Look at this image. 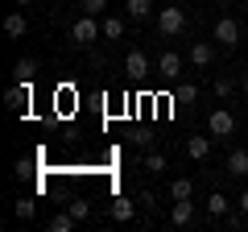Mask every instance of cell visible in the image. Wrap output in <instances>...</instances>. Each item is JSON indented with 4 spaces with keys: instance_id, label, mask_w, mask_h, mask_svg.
Returning a JSON list of instances; mask_svg holds the SVG:
<instances>
[{
    "instance_id": "6da1fadb",
    "label": "cell",
    "mask_w": 248,
    "mask_h": 232,
    "mask_svg": "<svg viewBox=\"0 0 248 232\" xmlns=\"http://www.w3.org/2000/svg\"><path fill=\"white\" fill-rule=\"evenodd\" d=\"M186 29V13L178 9V4H166V9L157 13V33L161 37H178Z\"/></svg>"
},
{
    "instance_id": "7a4b0ae2",
    "label": "cell",
    "mask_w": 248,
    "mask_h": 232,
    "mask_svg": "<svg viewBox=\"0 0 248 232\" xmlns=\"http://www.w3.org/2000/svg\"><path fill=\"white\" fill-rule=\"evenodd\" d=\"M71 37H75L79 46H91L95 37H104V25H99V21L91 17V13H83V17L75 21V25H71Z\"/></svg>"
},
{
    "instance_id": "3957f363",
    "label": "cell",
    "mask_w": 248,
    "mask_h": 232,
    "mask_svg": "<svg viewBox=\"0 0 248 232\" xmlns=\"http://www.w3.org/2000/svg\"><path fill=\"white\" fill-rule=\"evenodd\" d=\"M29 99H33V83H13L9 91H4V104L13 108V112H29Z\"/></svg>"
},
{
    "instance_id": "277c9868",
    "label": "cell",
    "mask_w": 248,
    "mask_h": 232,
    "mask_svg": "<svg viewBox=\"0 0 248 232\" xmlns=\"http://www.w3.org/2000/svg\"><path fill=\"white\" fill-rule=\"evenodd\" d=\"M207 129H211V137H232L236 133V116H232L228 108H215V112L207 116Z\"/></svg>"
},
{
    "instance_id": "5b68a950",
    "label": "cell",
    "mask_w": 248,
    "mask_h": 232,
    "mask_svg": "<svg viewBox=\"0 0 248 232\" xmlns=\"http://www.w3.org/2000/svg\"><path fill=\"white\" fill-rule=\"evenodd\" d=\"M215 42H219L223 50H232V46L240 42V25L232 17H219V21H215Z\"/></svg>"
},
{
    "instance_id": "8992f818",
    "label": "cell",
    "mask_w": 248,
    "mask_h": 232,
    "mask_svg": "<svg viewBox=\"0 0 248 232\" xmlns=\"http://www.w3.org/2000/svg\"><path fill=\"white\" fill-rule=\"evenodd\" d=\"M170 224H174V228L195 224V203H190V199H174V207H170Z\"/></svg>"
},
{
    "instance_id": "52a82bcc",
    "label": "cell",
    "mask_w": 248,
    "mask_h": 232,
    "mask_svg": "<svg viewBox=\"0 0 248 232\" xmlns=\"http://www.w3.org/2000/svg\"><path fill=\"white\" fill-rule=\"evenodd\" d=\"M124 75H128V79H145V75H149V58H145L141 50H128V58H124Z\"/></svg>"
},
{
    "instance_id": "ba28073f",
    "label": "cell",
    "mask_w": 248,
    "mask_h": 232,
    "mask_svg": "<svg viewBox=\"0 0 248 232\" xmlns=\"http://www.w3.org/2000/svg\"><path fill=\"white\" fill-rule=\"evenodd\" d=\"M157 75H161V79H178V75H182V54L166 50V54L157 58Z\"/></svg>"
},
{
    "instance_id": "9c48e42d",
    "label": "cell",
    "mask_w": 248,
    "mask_h": 232,
    "mask_svg": "<svg viewBox=\"0 0 248 232\" xmlns=\"http://www.w3.org/2000/svg\"><path fill=\"white\" fill-rule=\"evenodd\" d=\"M232 179H248V149H232L228 153V166H223Z\"/></svg>"
},
{
    "instance_id": "30bf717a",
    "label": "cell",
    "mask_w": 248,
    "mask_h": 232,
    "mask_svg": "<svg viewBox=\"0 0 248 232\" xmlns=\"http://www.w3.org/2000/svg\"><path fill=\"white\" fill-rule=\"evenodd\" d=\"M207 153H211V137H190V141H186V158L203 162Z\"/></svg>"
},
{
    "instance_id": "8fae6325",
    "label": "cell",
    "mask_w": 248,
    "mask_h": 232,
    "mask_svg": "<svg viewBox=\"0 0 248 232\" xmlns=\"http://www.w3.org/2000/svg\"><path fill=\"white\" fill-rule=\"evenodd\" d=\"M25 29H29L25 13H9V17H4V33L9 37H25Z\"/></svg>"
},
{
    "instance_id": "7c38bea8",
    "label": "cell",
    "mask_w": 248,
    "mask_h": 232,
    "mask_svg": "<svg viewBox=\"0 0 248 232\" xmlns=\"http://www.w3.org/2000/svg\"><path fill=\"white\" fill-rule=\"evenodd\" d=\"M124 13H128L133 21H145L153 13V0H124Z\"/></svg>"
},
{
    "instance_id": "4fadbf2b",
    "label": "cell",
    "mask_w": 248,
    "mask_h": 232,
    "mask_svg": "<svg viewBox=\"0 0 248 232\" xmlns=\"http://www.w3.org/2000/svg\"><path fill=\"white\" fill-rule=\"evenodd\" d=\"M211 58H215V50H211L207 42H195V46H190V63H195V66H211Z\"/></svg>"
},
{
    "instance_id": "5bb4252c",
    "label": "cell",
    "mask_w": 248,
    "mask_h": 232,
    "mask_svg": "<svg viewBox=\"0 0 248 232\" xmlns=\"http://www.w3.org/2000/svg\"><path fill=\"white\" fill-rule=\"evenodd\" d=\"M133 215H137V203H128V199H116L112 203V220L116 224H128Z\"/></svg>"
},
{
    "instance_id": "9a60e30c",
    "label": "cell",
    "mask_w": 248,
    "mask_h": 232,
    "mask_svg": "<svg viewBox=\"0 0 248 232\" xmlns=\"http://www.w3.org/2000/svg\"><path fill=\"white\" fill-rule=\"evenodd\" d=\"M170 199H195V182L190 179H174L170 182Z\"/></svg>"
},
{
    "instance_id": "2e32d148",
    "label": "cell",
    "mask_w": 248,
    "mask_h": 232,
    "mask_svg": "<svg viewBox=\"0 0 248 232\" xmlns=\"http://www.w3.org/2000/svg\"><path fill=\"white\" fill-rule=\"evenodd\" d=\"M75 215H71V207H66V212H58V215H50V232H71L75 228Z\"/></svg>"
},
{
    "instance_id": "e0dca14e",
    "label": "cell",
    "mask_w": 248,
    "mask_h": 232,
    "mask_svg": "<svg viewBox=\"0 0 248 232\" xmlns=\"http://www.w3.org/2000/svg\"><path fill=\"white\" fill-rule=\"evenodd\" d=\"M13 75H17L21 83H33V75H37V63H33V58H17V66H13Z\"/></svg>"
},
{
    "instance_id": "ac0fdd59",
    "label": "cell",
    "mask_w": 248,
    "mask_h": 232,
    "mask_svg": "<svg viewBox=\"0 0 248 232\" xmlns=\"http://www.w3.org/2000/svg\"><path fill=\"white\" fill-rule=\"evenodd\" d=\"M207 215H211V220H223V215H228V199H223L219 191L207 199Z\"/></svg>"
},
{
    "instance_id": "d6986e66",
    "label": "cell",
    "mask_w": 248,
    "mask_h": 232,
    "mask_svg": "<svg viewBox=\"0 0 248 232\" xmlns=\"http://www.w3.org/2000/svg\"><path fill=\"white\" fill-rule=\"evenodd\" d=\"M33 212H37L33 199H17V203H13V215H17V220H33Z\"/></svg>"
},
{
    "instance_id": "ffe728a7",
    "label": "cell",
    "mask_w": 248,
    "mask_h": 232,
    "mask_svg": "<svg viewBox=\"0 0 248 232\" xmlns=\"http://www.w3.org/2000/svg\"><path fill=\"white\" fill-rule=\"evenodd\" d=\"M174 99H178V104H195V99H199V87H195V83H182V87L174 91Z\"/></svg>"
},
{
    "instance_id": "44dd1931",
    "label": "cell",
    "mask_w": 248,
    "mask_h": 232,
    "mask_svg": "<svg viewBox=\"0 0 248 232\" xmlns=\"http://www.w3.org/2000/svg\"><path fill=\"white\" fill-rule=\"evenodd\" d=\"M99 25H104V37H120V33H124V21H120V17H104Z\"/></svg>"
},
{
    "instance_id": "7402d4cb",
    "label": "cell",
    "mask_w": 248,
    "mask_h": 232,
    "mask_svg": "<svg viewBox=\"0 0 248 232\" xmlns=\"http://www.w3.org/2000/svg\"><path fill=\"white\" fill-rule=\"evenodd\" d=\"M232 91H236V79H228V75H219V79H215V96H219V99H228Z\"/></svg>"
},
{
    "instance_id": "603a6c76",
    "label": "cell",
    "mask_w": 248,
    "mask_h": 232,
    "mask_svg": "<svg viewBox=\"0 0 248 232\" xmlns=\"http://www.w3.org/2000/svg\"><path fill=\"white\" fill-rule=\"evenodd\" d=\"M71 215H75V220H87V215H91V203H87V199H71Z\"/></svg>"
},
{
    "instance_id": "cb8c5ba5",
    "label": "cell",
    "mask_w": 248,
    "mask_h": 232,
    "mask_svg": "<svg viewBox=\"0 0 248 232\" xmlns=\"http://www.w3.org/2000/svg\"><path fill=\"white\" fill-rule=\"evenodd\" d=\"M145 170H153V174H161V170H166V158H161V153H149V158H145Z\"/></svg>"
},
{
    "instance_id": "d4e9b609",
    "label": "cell",
    "mask_w": 248,
    "mask_h": 232,
    "mask_svg": "<svg viewBox=\"0 0 248 232\" xmlns=\"http://www.w3.org/2000/svg\"><path fill=\"white\" fill-rule=\"evenodd\" d=\"M104 9H108V0H83V13H91V17H99Z\"/></svg>"
},
{
    "instance_id": "484cf974",
    "label": "cell",
    "mask_w": 248,
    "mask_h": 232,
    "mask_svg": "<svg viewBox=\"0 0 248 232\" xmlns=\"http://www.w3.org/2000/svg\"><path fill=\"white\" fill-rule=\"evenodd\" d=\"M240 212L248 215V191H244V195H240Z\"/></svg>"
},
{
    "instance_id": "4316f807",
    "label": "cell",
    "mask_w": 248,
    "mask_h": 232,
    "mask_svg": "<svg viewBox=\"0 0 248 232\" xmlns=\"http://www.w3.org/2000/svg\"><path fill=\"white\" fill-rule=\"evenodd\" d=\"M240 87H244V91H248V71H244V75H240Z\"/></svg>"
},
{
    "instance_id": "83f0119b",
    "label": "cell",
    "mask_w": 248,
    "mask_h": 232,
    "mask_svg": "<svg viewBox=\"0 0 248 232\" xmlns=\"http://www.w3.org/2000/svg\"><path fill=\"white\" fill-rule=\"evenodd\" d=\"M17 4H29V0H17Z\"/></svg>"
},
{
    "instance_id": "f1b7e54d",
    "label": "cell",
    "mask_w": 248,
    "mask_h": 232,
    "mask_svg": "<svg viewBox=\"0 0 248 232\" xmlns=\"http://www.w3.org/2000/svg\"><path fill=\"white\" fill-rule=\"evenodd\" d=\"M223 4H232V0H223Z\"/></svg>"
}]
</instances>
